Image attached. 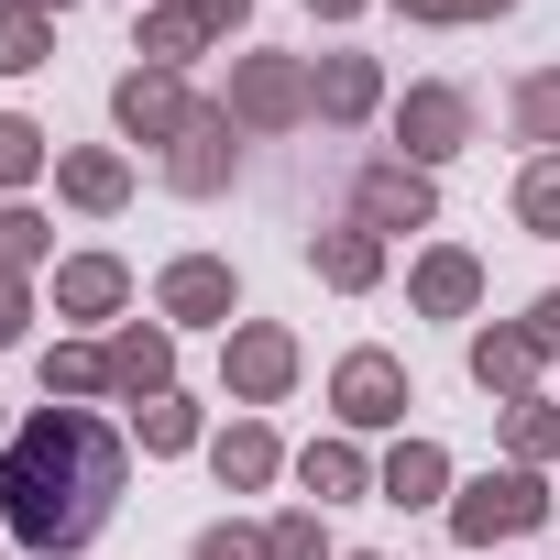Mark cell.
Returning a JSON list of instances; mask_svg holds the SVG:
<instances>
[{
	"label": "cell",
	"mask_w": 560,
	"mask_h": 560,
	"mask_svg": "<svg viewBox=\"0 0 560 560\" xmlns=\"http://www.w3.org/2000/svg\"><path fill=\"white\" fill-rule=\"evenodd\" d=\"M407 23H494V12H516V0H396Z\"/></svg>",
	"instance_id": "f546056e"
},
{
	"label": "cell",
	"mask_w": 560,
	"mask_h": 560,
	"mask_svg": "<svg viewBox=\"0 0 560 560\" xmlns=\"http://www.w3.org/2000/svg\"><path fill=\"white\" fill-rule=\"evenodd\" d=\"M132 429H143V451H154V462L198 451V407H187V396H154V407H132Z\"/></svg>",
	"instance_id": "d4e9b609"
},
{
	"label": "cell",
	"mask_w": 560,
	"mask_h": 560,
	"mask_svg": "<svg viewBox=\"0 0 560 560\" xmlns=\"http://www.w3.org/2000/svg\"><path fill=\"white\" fill-rule=\"evenodd\" d=\"M198 560H275V549H264V527H209Z\"/></svg>",
	"instance_id": "4dcf8cb0"
},
{
	"label": "cell",
	"mask_w": 560,
	"mask_h": 560,
	"mask_svg": "<svg viewBox=\"0 0 560 560\" xmlns=\"http://www.w3.org/2000/svg\"><path fill=\"white\" fill-rule=\"evenodd\" d=\"M198 110H209V100H187V78H176V67H132V78L110 89V121H121L132 143H176Z\"/></svg>",
	"instance_id": "5b68a950"
},
{
	"label": "cell",
	"mask_w": 560,
	"mask_h": 560,
	"mask_svg": "<svg viewBox=\"0 0 560 560\" xmlns=\"http://www.w3.org/2000/svg\"><path fill=\"white\" fill-rule=\"evenodd\" d=\"M0 538H12V527H0Z\"/></svg>",
	"instance_id": "f35d334b"
},
{
	"label": "cell",
	"mask_w": 560,
	"mask_h": 560,
	"mask_svg": "<svg viewBox=\"0 0 560 560\" xmlns=\"http://www.w3.org/2000/svg\"><path fill=\"white\" fill-rule=\"evenodd\" d=\"M352 220H363V231H429V220H440V198H429V165H407V154H374V165L352 176Z\"/></svg>",
	"instance_id": "277c9868"
},
{
	"label": "cell",
	"mask_w": 560,
	"mask_h": 560,
	"mask_svg": "<svg viewBox=\"0 0 560 560\" xmlns=\"http://www.w3.org/2000/svg\"><path fill=\"white\" fill-rule=\"evenodd\" d=\"M516 231L560 242V154H527V176H516Z\"/></svg>",
	"instance_id": "cb8c5ba5"
},
{
	"label": "cell",
	"mask_w": 560,
	"mask_h": 560,
	"mask_svg": "<svg viewBox=\"0 0 560 560\" xmlns=\"http://www.w3.org/2000/svg\"><path fill=\"white\" fill-rule=\"evenodd\" d=\"M308 110H319V121H374V110H385L374 56H330V67H308Z\"/></svg>",
	"instance_id": "2e32d148"
},
{
	"label": "cell",
	"mask_w": 560,
	"mask_h": 560,
	"mask_svg": "<svg viewBox=\"0 0 560 560\" xmlns=\"http://www.w3.org/2000/svg\"><path fill=\"white\" fill-rule=\"evenodd\" d=\"M45 45H56V34H45V12H34V0H12V12H0V78H34V67H45Z\"/></svg>",
	"instance_id": "484cf974"
},
{
	"label": "cell",
	"mask_w": 560,
	"mask_h": 560,
	"mask_svg": "<svg viewBox=\"0 0 560 560\" xmlns=\"http://www.w3.org/2000/svg\"><path fill=\"white\" fill-rule=\"evenodd\" d=\"M527 341H538V352H560V287H549V298L527 308Z\"/></svg>",
	"instance_id": "d6a6232c"
},
{
	"label": "cell",
	"mask_w": 560,
	"mask_h": 560,
	"mask_svg": "<svg viewBox=\"0 0 560 560\" xmlns=\"http://www.w3.org/2000/svg\"><path fill=\"white\" fill-rule=\"evenodd\" d=\"M264 549H275V560H330V527H319V505L275 516V527H264Z\"/></svg>",
	"instance_id": "f1b7e54d"
},
{
	"label": "cell",
	"mask_w": 560,
	"mask_h": 560,
	"mask_svg": "<svg viewBox=\"0 0 560 560\" xmlns=\"http://www.w3.org/2000/svg\"><path fill=\"white\" fill-rule=\"evenodd\" d=\"M0 440H12V418H0Z\"/></svg>",
	"instance_id": "74e56055"
},
{
	"label": "cell",
	"mask_w": 560,
	"mask_h": 560,
	"mask_svg": "<svg viewBox=\"0 0 560 560\" xmlns=\"http://www.w3.org/2000/svg\"><path fill=\"white\" fill-rule=\"evenodd\" d=\"M187 12H198L209 34H231V23H253V0H187Z\"/></svg>",
	"instance_id": "836d02e7"
},
{
	"label": "cell",
	"mask_w": 560,
	"mask_h": 560,
	"mask_svg": "<svg viewBox=\"0 0 560 560\" xmlns=\"http://www.w3.org/2000/svg\"><path fill=\"white\" fill-rule=\"evenodd\" d=\"M330 407H341V429H396L418 396H407V363H396V352H341Z\"/></svg>",
	"instance_id": "ba28073f"
},
{
	"label": "cell",
	"mask_w": 560,
	"mask_h": 560,
	"mask_svg": "<svg viewBox=\"0 0 560 560\" xmlns=\"http://www.w3.org/2000/svg\"><path fill=\"white\" fill-rule=\"evenodd\" d=\"M220 385H231L242 407H275V396L298 385V341L275 330V319H242V330H231V352H220Z\"/></svg>",
	"instance_id": "9c48e42d"
},
{
	"label": "cell",
	"mask_w": 560,
	"mask_h": 560,
	"mask_svg": "<svg viewBox=\"0 0 560 560\" xmlns=\"http://www.w3.org/2000/svg\"><path fill=\"white\" fill-rule=\"evenodd\" d=\"M538 363H549V352L527 341V319H505V330H472V385H483V396H505V407H516V396L538 385Z\"/></svg>",
	"instance_id": "4fadbf2b"
},
{
	"label": "cell",
	"mask_w": 560,
	"mask_h": 560,
	"mask_svg": "<svg viewBox=\"0 0 560 560\" xmlns=\"http://www.w3.org/2000/svg\"><path fill=\"white\" fill-rule=\"evenodd\" d=\"M396 143H407V165H451V154L472 143V100H462L451 78L407 89V100H396Z\"/></svg>",
	"instance_id": "8992f818"
},
{
	"label": "cell",
	"mask_w": 560,
	"mask_h": 560,
	"mask_svg": "<svg viewBox=\"0 0 560 560\" xmlns=\"http://www.w3.org/2000/svg\"><path fill=\"white\" fill-rule=\"evenodd\" d=\"M407 298H418V319H472V298H483V264L472 253H418V275H407Z\"/></svg>",
	"instance_id": "9a60e30c"
},
{
	"label": "cell",
	"mask_w": 560,
	"mask_h": 560,
	"mask_svg": "<svg viewBox=\"0 0 560 560\" xmlns=\"http://www.w3.org/2000/svg\"><path fill=\"white\" fill-rule=\"evenodd\" d=\"M34 12H45V23H56V12H67V0H34Z\"/></svg>",
	"instance_id": "d590c367"
},
{
	"label": "cell",
	"mask_w": 560,
	"mask_h": 560,
	"mask_svg": "<svg viewBox=\"0 0 560 560\" xmlns=\"http://www.w3.org/2000/svg\"><path fill=\"white\" fill-rule=\"evenodd\" d=\"M538 516H560V494H549L538 472H516V462L451 494V538H462V549H494V538H527Z\"/></svg>",
	"instance_id": "7a4b0ae2"
},
{
	"label": "cell",
	"mask_w": 560,
	"mask_h": 560,
	"mask_svg": "<svg viewBox=\"0 0 560 560\" xmlns=\"http://www.w3.org/2000/svg\"><path fill=\"white\" fill-rule=\"evenodd\" d=\"M0 242H12V209H0Z\"/></svg>",
	"instance_id": "8d00e7d4"
},
{
	"label": "cell",
	"mask_w": 560,
	"mask_h": 560,
	"mask_svg": "<svg viewBox=\"0 0 560 560\" xmlns=\"http://www.w3.org/2000/svg\"><path fill=\"white\" fill-rule=\"evenodd\" d=\"M220 110H231L242 132H298V121H308V67H298V56H242Z\"/></svg>",
	"instance_id": "3957f363"
},
{
	"label": "cell",
	"mask_w": 560,
	"mask_h": 560,
	"mask_svg": "<svg viewBox=\"0 0 560 560\" xmlns=\"http://www.w3.org/2000/svg\"><path fill=\"white\" fill-rule=\"evenodd\" d=\"M154 308L187 319V330H231L242 287H231V264H220V253H176V264H165V287H154Z\"/></svg>",
	"instance_id": "30bf717a"
},
{
	"label": "cell",
	"mask_w": 560,
	"mask_h": 560,
	"mask_svg": "<svg viewBox=\"0 0 560 560\" xmlns=\"http://www.w3.org/2000/svg\"><path fill=\"white\" fill-rule=\"evenodd\" d=\"M209 472H220V494H264L275 472H287V451H275L264 418H231V429L209 440Z\"/></svg>",
	"instance_id": "7c38bea8"
},
{
	"label": "cell",
	"mask_w": 560,
	"mask_h": 560,
	"mask_svg": "<svg viewBox=\"0 0 560 560\" xmlns=\"http://www.w3.org/2000/svg\"><path fill=\"white\" fill-rule=\"evenodd\" d=\"M110 385H121L132 407L176 396V330H143V319H121V330H110Z\"/></svg>",
	"instance_id": "8fae6325"
},
{
	"label": "cell",
	"mask_w": 560,
	"mask_h": 560,
	"mask_svg": "<svg viewBox=\"0 0 560 560\" xmlns=\"http://www.w3.org/2000/svg\"><path fill=\"white\" fill-rule=\"evenodd\" d=\"M56 198H67V209H89V220H110V209L132 198V165H121V154H100V143H89V154H56Z\"/></svg>",
	"instance_id": "ac0fdd59"
},
{
	"label": "cell",
	"mask_w": 560,
	"mask_h": 560,
	"mask_svg": "<svg viewBox=\"0 0 560 560\" xmlns=\"http://www.w3.org/2000/svg\"><path fill=\"white\" fill-rule=\"evenodd\" d=\"M505 121L538 143V154H560V67H538V78H516V100H505Z\"/></svg>",
	"instance_id": "7402d4cb"
},
{
	"label": "cell",
	"mask_w": 560,
	"mask_h": 560,
	"mask_svg": "<svg viewBox=\"0 0 560 560\" xmlns=\"http://www.w3.org/2000/svg\"><path fill=\"white\" fill-rule=\"evenodd\" d=\"M549 451H560V407H549V396H516V407H505V462L538 472Z\"/></svg>",
	"instance_id": "44dd1931"
},
{
	"label": "cell",
	"mask_w": 560,
	"mask_h": 560,
	"mask_svg": "<svg viewBox=\"0 0 560 560\" xmlns=\"http://www.w3.org/2000/svg\"><path fill=\"white\" fill-rule=\"evenodd\" d=\"M209 45V23L187 12V0H165V12H143V67H187Z\"/></svg>",
	"instance_id": "603a6c76"
},
{
	"label": "cell",
	"mask_w": 560,
	"mask_h": 560,
	"mask_svg": "<svg viewBox=\"0 0 560 560\" xmlns=\"http://www.w3.org/2000/svg\"><path fill=\"white\" fill-rule=\"evenodd\" d=\"M231 154H242V121L209 100V110L165 143V187H176V198H220V187H231Z\"/></svg>",
	"instance_id": "52a82bcc"
},
{
	"label": "cell",
	"mask_w": 560,
	"mask_h": 560,
	"mask_svg": "<svg viewBox=\"0 0 560 560\" xmlns=\"http://www.w3.org/2000/svg\"><path fill=\"white\" fill-rule=\"evenodd\" d=\"M23 319H34V298H23V275H12V264H0V352H12V341H23Z\"/></svg>",
	"instance_id": "1f68e13d"
},
{
	"label": "cell",
	"mask_w": 560,
	"mask_h": 560,
	"mask_svg": "<svg viewBox=\"0 0 560 560\" xmlns=\"http://www.w3.org/2000/svg\"><path fill=\"white\" fill-rule=\"evenodd\" d=\"M34 176H45V121L0 110V187H34Z\"/></svg>",
	"instance_id": "83f0119b"
},
{
	"label": "cell",
	"mask_w": 560,
	"mask_h": 560,
	"mask_svg": "<svg viewBox=\"0 0 560 560\" xmlns=\"http://www.w3.org/2000/svg\"><path fill=\"white\" fill-rule=\"evenodd\" d=\"M121 298H132L121 253H67V264H56V308H67V319H121Z\"/></svg>",
	"instance_id": "5bb4252c"
},
{
	"label": "cell",
	"mask_w": 560,
	"mask_h": 560,
	"mask_svg": "<svg viewBox=\"0 0 560 560\" xmlns=\"http://www.w3.org/2000/svg\"><path fill=\"white\" fill-rule=\"evenodd\" d=\"M121 472H132V451H121L110 418H89V407H34L12 440H0V527H12V549L78 560V549L110 527Z\"/></svg>",
	"instance_id": "6da1fadb"
},
{
	"label": "cell",
	"mask_w": 560,
	"mask_h": 560,
	"mask_svg": "<svg viewBox=\"0 0 560 560\" xmlns=\"http://www.w3.org/2000/svg\"><path fill=\"white\" fill-rule=\"evenodd\" d=\"M440 483H451V451H440V440H396L385 472H374L385 505H440Z\"/></svg>",
	"instance_id": "d6986e66"
},
{
	"label": "cell",
	"mask_w": 560,
	"mask_h": 560,
	"mask_svg": "<svg viewBox=\"0 0 560 560\" xmlns=\"http://www.w3.org/2000/svg\"><path fill=\"white\" fill-rule=\"evenodd\" d=\"M298 483H308L319 505H341V494H363V483H374V462H363V451H352V429H341V440H308V451H298Z\"/></svg>",
	"instance_id": "ffe728a7"
},
{
	"label": "cell",
	"mask_w": 560,
	"mask_h": 560,
	"mask_svg": "<svg viewBox=\"0 0 560 560\" xmlns=\"http://www.w3.org/2000/svg\"><path fill=\"white\" fill-rule=\"evenodd\" d=\"M100 385H110V352H89V341L45 352V396H100Z\"/></svg>",
	"instance_id": "4316f807"
},
{
	"label": "cell",
	"mask_w": 560,
	"mask_h": 560,
	"mask_svg": "<svg viewBox=\"0 0 560 560\" xmlns=\"http://www.w3.org/2000/svg\"><path fill=\"white\" fill-rule=\"evenodd\" d=\"M308 12H319V23H352V12H363V0H308Z\"/></svg>",
	"instance_id": "e575fe53"
},
{
	"label": "cell",
	"mask_w": 560,
	"mask_h": 560,
	"mask_svg": "<svg viewBox=\"0 0 560 560\" xmlns=\"http://www.w3.org/2000/svg\"><path fill=\"white\" fill-rule=\"evenodd\" d=\"M308 264H319V287H341V298H363L374 275H385V231H363V220H341V231H319V242H308Z\"/></svg>",
	"instance_id": "e0dca14e"
}]
</instances>
